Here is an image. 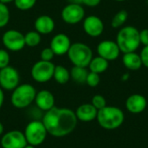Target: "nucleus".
Masks as SVG:
<instances>
[{"mask_svg":"<svg viewBox=\"0 0 148 148\" xmlns=\"http://www.w3.org/2000/svg\"><path fill=\"white\" fill-rule=\"evenodd\" d=\"M53 79L59 84H66L70 79V72L66 67L62 65H56L55 67Z\"/></svg>","mask_w":148,"mask_h":148,"instance_id":"nucleus-21","label":"nucleus"},{"mask_svg":"<svg viewBox=\"0 0 148 148\" xmlns=\"http://www.w3.org/2000/svg\"><path fill=\"white\" fill-rule=\"evenodd\" d=\"M115 1H117V2H123V1H126V0H115Z\"/></svg>","mask_w":148,"mask_h":148,"instance_id":"nucleus-40","label":"nucleus"},{"mask_svg":"<svg viewBox=\"0 0 148 148\" xmlns=\"http://www.w3.org/2000/svg\"><path fill=\"white\" fill-rule=\"evenodd\" d=\"M61 16L68 24H77L85 18V10L81 3H69L62 10Z\"/></svg>","mask_w":148,"mask_h":148,"instance_id":"nucleus-9","label":"nucleus"},{"mask_svg":"<svg viewBox=\"0 0 148 148\" xmlns=\"http://www.w3.org/2000/svg\"><path fill=\"white\" fill-rule=\"evenodd\" d=\"M10 18V10L7 7V4L0 3V28L5 27Z\"/></svg>","mask_w":148,"mask_h":148,"instance_id":"nucleus-25","label":"nucleus"},{"mask_svg":"<svg viewBox=\"0 0 148 148\" xmlns=\"http://www.w3.org/2000/svg\"><path fill=\"white\" fill-rule=\"evenodd\" d=\"M55 56L56 55H55V53L53 52V50L51 49L50 47L44 48L41 51V53H40V58H41V60L47 61V62H51Z\"/></svg>","mask_w":148,"mask_h":148,"instance_id":"nucleus-30","label":"nucleus"},{"mask_svg":"<svg viewBox=\"0 0 148 148\" xmlns=\"http://www.w3.org/2000/svg\"><path fill=\"white\" fill-rule=\"evenodd\" d=\"M68 57L74 66L88 68L93 56L91 48L83 42L72 43L68 53Z\"/></svg>","mask_w":148,"mask_h":148,"instance_id":"nucleus-5","label":"nucleus"},{"mask_svg":"<svg viewBox=\"0 0 148 148\" xmlns=\"http://www.w3.org/2000/svg\"><path fill=\"white\" fill-rule=\"evenodd\" d=\"M91 104L97 109V110H101L103 108H105L107 106V101L106 99L101 95H96L92 98V101Z\"/></svg>","mask_w":148,"mask_h":148,"instance_id":"nucleus-28","label":"nucleus"},{"mask_svg":"<svg viewBox=\"0 0 148 148\" xmlns=\"http://www.w3.org/2000/svg\"><path fill=\"white\" fill-rule=\"evenodd\" d=\"M2 42L4 48L8 51L18 52L26 45L24 41V34L16 29H8L2 36Z\"/></svg>","mask_w":148,"mask_h":148,"instance_id":"nucleus-8","label":"nucleus"},{"mask_svg":"<svg viewBox=\"0 0 148 148\" xmlns=\"http://www.w3.org/2000/svg\"><path fill=\"white\" fill-rule=\"evenodd\" d=\"M140 44L143 46L148 45V29H144L140 31Z\"/></svg>","mask_w":148,"mask_h":148,"instance_id":"nucleus-32","label":"nucleus"},{"mask_svg":"<svg viewBox=\"0 0 148 148\" xmlns=\"http://www.w3.org/2000/svg\"><path fill=\"white\" fill-rule=\"evenodd\" d=\"M101 82V77L99 74L94 73V72H88V75L87 76V80H86V83L91 87V88H95L99 85Z\"/></svg>","mask_w":148,"mask_h":148,"instance_id":"nucleus-27","label":"nucleus"},{"mask_svg":"<svg viewBox=\"0 0 148 148\" xmlns=\"http://www.w3.org/2000/svg\"><path fill=\"white\" fill-rule=\"evenodd\" d=\"M28 145L23 132L11 130L2 135L1 146L3 148H24Z\"/></svg>","mask_w":148,"mask_h":148,"instance_id":"nucleus-11","label":"nucleus"},{"mask_svg":"<svg viewBox=\"0 0 148 148\" xmlns=\"http://www.w3.org/2000/svg\"><path fill=\"white\" fill-rule=\"evenodd\" d=\"M71 41L68 35L58 33L53 36L50 42V48L56 56L66 55L71 46Z\"/></svg>","mask_w":148,"mask_h":148,"instance_id":"nucleus-14","label":"nucleus"},{"mask_svg":"<svg viewBox=\"0 0 148 148\" xmlns=\"http://www.w3.org/2000/svg\"><path fill=\"white\" fill-rule=\"evenodd\" d=\"M42 121L49 135L62 138L70 134L75 129L78 120L73 110L55 106L45 112Z\"/></svg>","mask_w":148,"mask_h":148,"instance_id":"nucleus-1","label":"nucleus"},{"mask_svg":"<svg viewBox=\"0 0 148 148\" xmlns=\"http://www.w3.org/2000/svg\"><path fill=\"white\" fill-rule=\"evenodd\" d=\"M69 3H81L82 4V0H68Z\"/></svg>","mask_w":148,"mask_h":148,"instance_id":"nucleus-38","label":"nucleus"},{"mask_svg":"<svg viewBox=\"0 0 148 148\" xmlns=\"http://www.w3.org/2000/svg\"><path fill=\"white\" fill-rule=\"evenodd\" d=\"M24 136L29 145L37 147L42 145L49 134L42 121L34 120L27 124L24 129Z\"/></svg>","mask_w":148,"mask_h":148,"instance_id":"nucleus-6","label":"nucleus"},{"mask_svg":"<svg viewBox=\"0 0 148 148\" xmlns=\"http://www.w3.org/2000/svg\"><path fill=\"white\" fill-rule=\"evenodd\" d=\"M109 66V62L99 56L93 57L89 65H88V69L90 72H94L96 74H102L105 71L108 70Z\"/></svg>","mask_w":148,"mask_h":148,"instance_id":"nucleus-20","label":"nucleus"},{"mask_svg":"<svg viewBox=\"0 0 148 148\" xmlns=\"http://www.w3.org/2000/svg\"><path fill=\"white\" fill-rule=\"evenodd\" d=\"M101 0H82V3L88 6V7H96L98 6L100 3H101Z\"/></svg>","mask_w":148,"mask_h":148,"instance_id":"nucleus-33","label":"nucleus"},{"mask_svg":"<svg viewBox=\"0 0 148 148\" xmlns=\"http://www.w3.org/2000/svg\"><path fill=\"white\" fill-rule=\"evenodd\" d=\"M24 148H36V147H33V146H31V145H29V144H28V145H27V146H26Z\"/></svg>","mask_w":148,"mask_h":148,"instance_id":"nucleus-39","label":"nucleus"},{"mask_svg":"<svg viewBox=\"0 0 148 148\" xmlns=\"http://www.w3.org/2000/svg\"><path fill=\"white\" fill-rule=\"evenodd\" d=\"M70 72V78L79 84L86 83L87 76L88 75V72L87 68L83 67H78V66H73Z\"/></svg>","mask_w":148,"mask_h":148,"instance_id":"nucleus-22","label":"nucleus"},{"mask_svg":"<svg viewBox=\"0 0 148 148\" xmlns=\"http://www.w3.org/2000/svg\"><path fill=\"white\" fill-rule=\"evenodd\" d=\"M75 113L78 121L82 122H90L96 119L98 110L91 103H85L79 106Z\"/></svg>","mask_w":148,"mask_h":148,"instance_id":"nucleus-18","label":"nucleus"},{"mask_svg":"<svg viewBox=\"0 0 148 148\" xmlns=\"http://www.w3.org/2000/svg\"><path fill=\"white\" fill-rule=\"evenodd\" d=\"M55 101L56 100L54 95L47 89H42L36 92L34 101L36 108L43 112H47L53 108L55 107Z\"/></svg>","mask_w":148,"mask_h":148,"instance_id":"nucleus-15","label":"nucleus"},{"mask_svg":"<svg viewBox=\"0 0 148 148\" xmlns=\"http://www.w3.org/2000/svg\"><path fill=\"white\" fill-rule=\"evenodd\" d=\"M10 56L7 49H0V69L10 65Z\"/></svg>","mask_w":148,"mask_h":148,"instance_id":"nucleus-29","label":"nucleus"},{"mask_svg":"<svg viewBox=\"0 0 148 148\" xmlns=\"http://www.w3.org/2000/svg\"><path fill=\"white\" fill-rule=\"evenodd\" d=\"M20 84V75L16 69L7 66L0 69V88L7 91L14 90Z\"/></svg>","mask_w":148,"mask_h":148,"instance_id":"nucleus-10","label":"nucleus"},{"mask_svg":"<svg viewBox=\"0 0 148 148\" xmlns=\"http://www.w3.org/2000/svg\"><path fill=\"white\" fill-rule=\"evenodd\" d=\"M147 106V101L142 95L134 94L130 95L126 101V108L132 114L142 113Z\"/></svg>","mask_w":148,"mask_h":148,"instance_id":"nucleus-16","label":"nucleus"},{"mask_svg":"<svg viewBox=\"0 0 148 148\" xmlns=\"http://www.w3.org/2000/svg\"><path fill=\"white\" fill-rule=\"evenodd\" d=\"M36 3V0H15V6L20 10H28L32 9Z\"/></svg>","mask_w":148,"mask_h":148,"instance_id":"nucleus-26","label":"nucleus"},{"mask_svg":"<svg viewBox=\"0 0 148 148\" xmlns=\"http://www.w3.org/2000/svg\"><path fill=\"white\" fill-rule=\"evenodd\" d=\"M96 120L102 128L106 130H114L123 124L125 115L121 108L113 106H106L102 109L98 110Z\"/></svg>","mask_w":148,"mask_h":148,"instance_id":"nucleus-3","label":"nucleus"},{"mask_svg":"<svg viewBox=\"0 0 148 148\" xmlns=\"http://www.w3.org/2000/svg\"><path fill=\"white\" fill-rule=\"evenodd\" d=\"M128 18V12L125 10L118 11L111 21V26L114 29H121Z\"/></svg>","mask_w":148,"mask_h":148,"instance_id":"nucleus-23","label":"nucleus"},{"mask_svg":"<svg viewBox=\"0 0 148 148\" xmlns=\"http://www.w3.org/2000/svg\"><path fill=\"white\" fill-rule=\"evenodd\" d=\"M122 62L124 66L126 67V69L131 71L139 70L143 66L140 56L136 52H130V53L123 54Z\"/></svg>","mask_w":148,"mask_h":148,"instance_id":"nucleus-19","label":"nucleus"},{"mask_svg":"<svg viewBox=\"0 0 148 148\" xmlns=\"http://www.w3.org/2000/svg\"><path fill=\"white\" fill-rule=\"evenodd\" d=\"M56 65L52 62L40 60L35 62L30 70L32 79L38 83H45L53 78Z\"/></svg>","mask_w":148,"mask_h":148,"instance_id":"nucleus-7","label":"nucleus"},{"mask_svg":"<svg viewBox=\"0 0 148 148\" xmlns=\"http://www.w3.org/2000/svg\"><path fill=\"white\" fill-rule=\"evenodd\" d=\"M3 131H4V127L3 125L2 124V122L0 121V136H2L3 134Z\"/></svg>","mask_w":148,"mask_h":148,"instance_id":"nucleus-37","label":"nucleus"},{"mask_svg":"<svg viewBox=\"0 0 148 148\" xmlns=\"http://www.w3.org/2000/svg\"><path fill=\"white\" fill-rule=\"evenodd\" d=\"M128 79H129V74H128V73L124 74V75H122V77H121V80H122V81H127V80H128Z\"/></svg>","mask_w":148,"mask_h":148,"instance_id":"nucleus-35","label":"nucleus"},{"mask_svg":"<svg viewBox=\"0 0 148 148\" xmlns=\"http://www.w3.org/2000/svg\"><path fill=\"white\" fill-rule=\"evenodd\" d=\"M3 101H4V94H3V89H2V88H0V109H1V108L3 107Z\"/></svg>","mask_w":148,"mask_h":148,"instance_id":"nucleus-34","label":"nucleus"},{"mask_svg":"<svg viewBox=\"0 0 148 148\" xmlns=\"http://www.w3.org/2000/svg\"><path fill=\"white\" fill-rule=\"evenodd\" d=\"M15 0H0V3H4V4H8V3H12Z\"/></svg>","mask_w":148,"mask_h":148,"instance_id":"nucleus-36","label":"nucleus"},{"mask_svg":"<svg viewBox=\"0 0 148 148\" xmlns=\"http://www.w3.org/2000/svg\"><path fill=\"white\" fill-rule=\"evenodd\" d=\"M35 30L41 35H48L54 31L56 23L54 19L48 15L39 16L34 23Z\"/></svg>","mask_w":148,"mask_h":148,"instance_id":"nucleus-17","label":"nucleus"},{"mask_svg":"<svg viewBox=\"0 0 148 148\" xmlns=\"http://www.w3.org/2000/svg\"><path fill=\"white\" fill-rule=\"evenodd\" d=\"M140 58L142 61V65L148 69V45L144 46L140 51Z\"/></svg>","mask_w":148,"mask_h":148,"instance_id":"nucleus-31","label":"nucleus"},{"mask_svg":"<svg viewBox=\"0 0 148 148\" xmlns=\"http://www.w3.org/2000/svg\"><path fill=\"white\" fill-rule=\"evenodd\" d=\"M84 32L91 37H98L104 31L103 21L97 16H88L83 19Z\"/></svg>","mask_w":148,"mask_h":148,"instance_id":"nucleus-13","label":"nucleus"},{"mask_svg":"<svg viewBox=\"0 0 148 148\" xmlns=\"http://www.w3.org/2000/svg\"><path fill=\"white\" fill-rule=\"evenodd\" d=\"M97 54L99 56L110 62L116 60L120 56L121 50L116 42L112 40H104L97 45Z\"/></svg>","mask_w":148,"mask_h":148,"instance_id":"nucleus-12","label":"nucleus"},{"mask_svg":"<svg viewBox=\"0 0 148 148\" xmlns=\"http://www.w3.org/2000/svg\"><path fill=\"white\" fill-rule=\"evenodd\" d=\"M25 45L28 47H36L42 41V36L36 30H30L24 34Z\"/></svg>","mask_w":148,"mask_h":148,"instance_id":"nucleus-24","label":"nucleus"},{"mask_svg":"<svg viewBox=\"0 0 148 148\" xmlns=\"http://www.w3.org/2000/svg\"><path fill=\"white\" fill-rule=\"evenodd\" d=\"M115 42L121 53L135 52L140 46V30L132 25L121 27L117 33Z\"/></svg>","mask_w":148,"mask_h":148,"instance_id":"nucleus-2","label":"nucleus"},{"mask_svg":"<svg viewBox=\"0 0 148 148\" xmlns=\"http://www.w3.org/2000/svg\"><path fill=\"white\" fill-rule=\"evenodd\" d=\"M36 95V90L31 84H19L14 90H12L10 102L16 108H26L34 102Z\"/></svg>","mask_w":148,"mask_h":148,"instance_id":"nucleus-4","label":"nucleus"}]
</instances>
